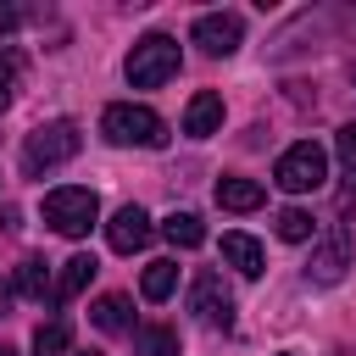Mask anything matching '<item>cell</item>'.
Instances as JSON below:
<instances>
[{"label":"cell","mask_w":356,"mask_h":356,"mask_svg":"<svg viewBox=\"0 0 356 356\" xmlns=\"http://www.w3.org/2000/svg\"><path fill=\"white\" fill-rule=\"evenodd\" d=\"M350 78H356V72H350Z\"/></svg>","instance_id":"obj_27"},{"label":"cell","mask_w":356,"mask_h":356,"mask_svg":"<svg viewBox=\"0 0 356 356\" xmlns=\"http://www.w3.org/2000/svg\"><path fill=\"white\" fill-rule=\"evenodd\" d=\"M67 350H72V328L61 317H50V323L33 328V356H67Z\"/></svg>","instance_id":"obj_20"},{"label":"cell","mask_w":356,"mask_h":356,"mask_svg":"<svg viewBox=\"0 0 356 356\" xmlns=\"http://www.w3.org/2000/svg\"><path fill=\"white\" fill-rule=\"evenodd\" d=\"M222 128V95L217 89H200L189 106H184V134L189 139H211Z\"/></svg>","instance_id":"obj_10"},{"label":"cell","mask_w":356,"mask_h":356,"mask_svg":"<svg viewBox=\"0 0 356 356\" xmlns=\"http://www.w3.org/2000/svg\"><path fill=\"white\" fill-rule=\"evenodd\" d=\"M78 356H100V350H78Z\"/></svg>","instance_id":"obj_25"},{"label":"cell","mask_w":356,"mask_h":356,"mask_svg":"<svg viewBox=\"0 0 356 356\" xmlns=\"http://www.w3.org/2000/svg\"><path fill=\"white\" fill-rule=\"evenodd\" d=\"M273 228H278V239H289V245L317 239V222H312V211H300V206H284V211L273 217Z\"/></svg>","instance_id":"obj_18"},{"label":"cell","mask_w":356,"mask_h":356,"mask_svg":"<svg viewBox=\"0 0 356 356\" xmlns=\"http://www.w3.org/2000/svg\"><path fill=\"white\" fill-rule=\"evenodd\" d=\"M134 350H139V356H178L184 345H178V328L150 323V328H134Z\"/></svg>","instance_id":"obj_17"},{"label":"cell","mask_w":356,"mask_h":356,"mask_svg":"<svg viewBox=\"0 0 356 356\" xmlns=\"http://www.w3.org/2000/svg\"><path fill=\"white\" fill-rule=\"evenodd\" d=\"M44 222H50L61 239H83V234L100 222V200H95V189H78V184L50 189V195H44Z\"/></svg>","instance_id":"obj_5"},{"label":"cell","mask_w":356,"mask_h":356,"mask_svg":"<svg viewBox=\"0 0 356 356\" xmlns=\"http://www.w3.org/2000/svg\"><path fill=\"white\" fill-rule=\"evenodd\" d=\"M178 67H184V56H178V39L172 33H145L128 50V61H122V72H128L134 89H161L167 78H178Z\"/></svg>","instance_id":"obj_3"},{"label":"cell","mask_w":356,"mask_h":356,"mask_svg":"<svg viewBox=\"0 0 356 356\" xmlns=\"http://www.w3.org/2000/svg\"><path fill=\"white\" fill-rule=\"evenodd\" d=\"M172 289H178V261H150L145 278H139V295L145 300H167Z\"/></svg>","instance_id":"obj_19"},{"label":"cell","mask_w":356,"mask_h":356,"mask_svg":"<svg viewBox=\"0 0 356 356\" xmlns=\"http://www.w3.org/2000/svg\"><path fill=\"white\" fill-rule=\"evenodd\" d=\"M17 22H22V11H17V6H6V0H0V33H11V28H17Z\"/></svg>","instance_id":"obj_23"},{"label":"cell","mask_w":356,"mask_h":356,"mask_svg":"<svg viewBox=\"0 0 356 356\" xmlns=\"http://www.w3.org/2000/svg\"><path fill=\"white\" fill-rule=\"evenodd\" d=\"M323 178H328V150L317 139H295L273 167V184L284 195H312V189H323Z\"/></svg>","instance_id":"obj_4"},{"label":"cell","mask_w":356,"mask_h":356,"mask_svg":"<svg viewBox=\"0 0 356 356\" xmlns=\"http://www.w3.org/2000/svg\"><path fill=\"white\" fill-rule=\"evenodd\" d=\"M83 150V134H78V122L72 117H56V122H39L28 139H22V172L28 178H44L50 167H61V161H72Z\"/></svg>","instance_id":"obj_1"},{"label":"cell","mask_w":356,"mask_h":356,"mask_svg":"<svg viewBox=\"0 0 356 356\" xmlns=\"http://www.w3.org/2000/svg\"><path fill=\"white\" fill-rule=\"evenodd\" d=\"M89 323H95L100 334H134V300H128V295H100V300L89 306Z\"/></svg>","instance_id":"obj_13"},{"label":"cell","mask_w":356,"mask_h":356,"mask_svg":"<svg viewBox=\"0 0 356 356\" xmlns=\"http://www.w3.org/2000/svg\"><path fill=\"white\" fill-rule=\"evenodd\" d=\"M345 267H350V228H345V222H328V228L312 239L306 278H312V284H339Z\"/></svg>","instance_id":"obj_6"},{"label":"cell","mask_w":356,"mask_h":356,"mask_svg":"<svg viewBox=\"0 0 356 356\" xmlns=\"http://www.w3.org/2000/svg\"><path fill=\"white\" fill-rule=\"evenodd\" d=\"M17 78H22V67H17V56L11 50H0V111L17 100Z\"/></svg>","instance_id":"obj_21"},{"label":"cell","mask_w":356,"mask_h":356,"mask_svg":"<svg viewBox=\"0 0 356 356\" xmlns=\"http://www.w3.org/2000/svg\"><path fill=\"white\" fill-rule=\"evenodd\" d=\"M206 56H234L239 50V39H245V22L234 17V11H206V17H195V33H189Z\"/></svg>","instance_id":"obj_8"},{"label":"cell","mask_w":356,"mask_h":356,"mask_svg":"<svg viewBox=\"0 0 356 356\" xmlns=\"http://www.w3.org/2000/svg\"><path fill=\"white\" fill-rule=\"evenodd\" d=\"M267 195H261V184L256 178H217V206L222 211H256Z\"/></svg>","instance_id":"obj_14"},{"label":"cell","mask_w":356,"mask_h":356,"mask_svg":"<svg viewBox=\"0 0 356 356\" xmlns=\"http://www.w3.org/2000/svg\"><path fill=\"white\" fill-rule=\"evenodd\" d=\"M100 134L111 145H134V150H161L167 145V122L150 111V106H134V100H117L100 111Z\"/></svg>","instance_id":"obj_2"},{"label":"cell","mask_w":356,"mask_h":356,"mask_svg":"<svg viewBox=\"0 0 356 356\" xmlns=\"http://www.w3.org/2000/svg\"><path fill=\"white\" fill-rule=\"evenodd\" d=\"M150 217H145V206H122L111 222H106V239H111V250H122V256H134V250H145L150 245Z\"/></svg>","instance_id":"obj_9"},{"label":"cell","mask_w":356,"mask_h":356,"mask_svg":"<svg viewBox=\"0 0 356 356\" xmlns=\"http://www.w3.org/2000/svg\"><path fill=\"white\" fill-rule=\"evenodd\" d=\"M334 150H339V161H345V167L356 172V122H345V128H339V139H334Z\"/></svg>","instance_id":"obj_22"},{"label":"cell","mask_w":356,"mask_h":356,"mask_svg":"<svg viewBox=\"0 0 356 356\" xmlns=\"http://www.w3.org/2000/svg\"><path fill=\"white\" fill-rule=\"evenodd\" d=\"M0 312H6V289H0Z\"/></svg>","instance_id":"obj_26"},{"label":"cell","mask_w":356,"mask_h":356,"mask_svg":"<svg viewBox=\"0 0 356 356\" xmlns=\"http://www.w3.org/2000/svg\"><path fill=\"white\" fill-rule=\"evenodd\" d=\"M95 273H100V261H95L89 250H78V256H67V261H61V278H56V295H50V300L61 306V300H72V295H83Z\"/></svg>","instance_id":"obj_12"},{"label":"cell","mask_w":356,"mask_h":356,"mask_svg":"<svg viewBox=\"0 0 356 356\" xmlns=\"http://www.w3.org/2000/svg\"><path fill=\"white\" fill-rule=\"evenodd\" d=\"M222 261L239 278H261V267H267V256H261V245L250 234H222Z\"/></svg>","instance_id":"obj_11"},{"label":"cell","mask_w":356,"mask_h":356,"mask_svg":"<svg viewBox=\"0 0 356 356\" xmlns=\"http://www.w3.org/2000/svg\"><path fill=\"white\" fill-rule=\"evenodd\" d=\"M0 356H17V350H11V345H6V339H0Z\"/></svg>","instance_id":"obj_24"},{"label":"cell","mask_w":356,"mask_h":356,"mask_svg":"<svg viewBox=\"0 0 356 356\" xmlns=\"http://www.w3.org/2000/svg\"><path fill=\"white\" fill-rule=\"evenodd\" d=\"M161 239H167L172 250H195V245L206 239V222H200L195 211H172V217L161 222Z\"/></svg>","instance_id":"obj_16"},{"label":"cell","mask_w":356,"mask_h":356,"mask_svg":"<svg viewBox=\"0 0 356 356\" xmlns=\"http://www.w3.org/2000/svg\"><path fill=\"white\" fill-rule=\"evenodd\" d=\"M189 312H195L206 328H228V323H234V295H228V284H222L217 273H200V278L189 284Z\"/></svg>","instance_id":"obj_7"},{"label":"cell","mask_w":356,"mask_h":356,"mask_svg":"<svg viewBox=\"0 0 356 356\" xmlns=\"http://www.w3.org/2000/svg\"><path fill=\"white\" fill-rule=\"evenodd\" d=\"M17 295H22V300H44V295H56V284H50V261H44V256H22V261H17Z\"/></svg>","instance_id":"obj_15"}]
</instances>
